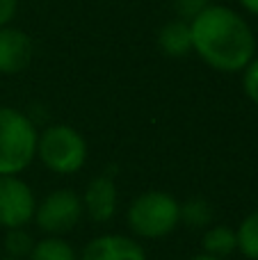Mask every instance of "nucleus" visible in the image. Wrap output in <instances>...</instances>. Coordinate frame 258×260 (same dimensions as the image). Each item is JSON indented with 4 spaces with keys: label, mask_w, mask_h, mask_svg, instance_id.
<instances>
[{
    "label": "nucleus",
    "mask_w": 258,
    "mask_h": 260,
    "mask_svg": "<svg viewBox=\"0 0 258 260\" xmlns=\"http://www.w3.org/2000/svg\"><path fill=\"white\" fill-rule=\"evenodd\" d=\"M190 260H224V258H215V256H208V253H199V256H195Z\"/></svg>",
    "instance_id": "aec40b11"
},
{
    "label": "nucleus",
    "mask_w": 258,
    "mask_h": 260,
    "mask_svg": "<svg viewBox=\"0 0 258 260\" xmlns=\"http://www.w3.org/2000/svg\"><path fill=\"white\" fill-rule=\"evenodd\" d=\"M192 53L222 73H240L258 53L254 27L238 9L208 3L190 18Z\"/></svg>",
    "instance_id": "f257e3e1"
},
{
    "label": "nucleus",
    "mask_w": 258,
    "mask_h": 260,
    "mask_svg": "<svg viewBox=\"0 0 258 260\" xmlns=\"http://www.w3.org/2000/svg\"><path fill=\"white\" fill-rule=\"evenodd\" d=\"M206 5H208V0H176V16L190 21L197 12H201V9L206 7Z\"/></svg>",
    "instance_id": "f3484780"
},
{
    "label": "nucleus",
    "mask_w": 258,
    "mask_h": 260,
    "mask_svg": "<svg viewBox=\"0 0 258 260\" xmlns=\"http://www.w3.org/2000/svg\"><path fill=\"white\" fill-rule=\"evenodd\" d=\"M242 91L254 105H258V53L249 64L242 69Z\"/></svg>",
    "instance_id": "dca6fc26"
},
{
    "label": "nucleus",
    "mask_w": 258,
    "mask_h": 260,
    "mask_svg": "<svg viewBox=\"0 0 258 260\" xmlns=\"http://www.w3.org/2000/svg\"><path fill=\"white\" fill-rule=\"evenodd\" d=\"M181 221L190 224L192 229H204L213 221V206L206 199H190L181 206Z\"/></svg>",
    "instance_id": "4468645a"
},
{
    "label": "nucleus",
    "mask_w": 258,
    "mask_h": 260,
    "mask_svg": "<svg viewBox=\"0 0 258 260\" xmlns=\"http://www.w3.org/2000/svg\"><path fill=\"white\" fill-rule=\"evenodd\" d=\"M238 251L249 260H258V210L247 215L242 224L236 229Z\"/></svg>",
    "instance_id": "ddd939ff"
},
{
    "label": "nucleus",
    "mask_w": 258,
    "mask_h": 260,
    "mask_svg": "<svg viewBox=\"0 0 258 260\" xmlns=\"http://www.w3.org/2000/svg\"><path fill=\"white\" fill-rule=\"evenodd\" d=\"M117 185L110 176H96L87 183L85 197H82V208H85V215L91 221H99L105 224L114 217L117 212Z\"/></svg>",
    "instance_id": "1a4fd4ad"
},
{
    "label": "nucleus",
    "mask_w": 258,
    "mask_h": 260,
    "mask_svg": "<svg viewBox=\"0 0 258 260\" xmlns=\"http://www.w3.org/2000/svg\"><path fill=\"white\" fill-rule=\"evenodd\" d=\"M201 247H204V253H208V256L227 260L233 251H238L236 229H231V226H210L201 238Z\"/></svg>",
    "instance_id": "9b49d317"
},
{
    "label": "nucleus",
    "mask_w": 258,
    "mask_h": 260,
    "mask_svg": "<svg viewBox=\"0 0 258 260\" xmlns=\"http://www.w3.org/2000/svg\"><path fill=\"white\" fill-rule=\"evenodd\" d=\"M37 157L55 174H76L87 162V142L76 128L55 123L37 137Z\"/></svg>",
    "instance_id": "20e7f679"
},
{
    "label": "nucleus",
    "mask_w": 258,
    "mask_h": 260,
    "mask_svg": "<svg viewBox=\"0 0 258 260\" xmlns=\"http://www.w3.org/2000/svg\"><path fill=\"white\" fill-rule=\"evenodd\" d=\"M78 260H146V251L128 235L108 233L87 242Z\"/></svg>",
    "instance_id": "6e6552de"
},
{
    "label": "nucleus",
    "mask_w": 258,
    "mask_h": 260,
    "mask_svg": "<svg viewBox=\"0 0 258 260\" xmlns=\"http://www.w3.org/2000/svg\"><path fill=\"white\" fill-rule=\"evenodd\" d=\"M37 126L25 112L0 105V176H18L37 157Z\"/></svg>",
    "instance_id": "f03ea898"
},
{
    "label": "nucleus",
    "mask_w": 258,
    "mask_h": 260,
    "mask_svg": "<svg viewBox=\"0 0 258 260\" xmlns=\"http://www.w3.org/2000/svg\"><path fill=\"white\" fill-rule=\"evenodd\" d=\"M30 260H78V253L62 235H48V238L35 242Z\"/></svg>",
    "instance_id": "f8f14e48"
},
{
    "label": "nucleus",
    "mask_w": 258,
    "mask_h": 260,
    "mask_svg": "<svg viewBox=\"0 0 258 260\" xmlns=\"http://www.w3.org/2000/svg\"><path fill=\"white\" fill-rule=\"evenodd\" d=\"M82 197H78L73 189H55L37 203L32 221L48 235H64L82 219Z\"/></svg>",
    "instance_id": "39448f33"
},
{
    "label": "nucleus",
    "mask_w": 258,
    "mask_h": 260,
    "mask_svg": "<svg viewBox=\"0 0 258 260\" xmlns=\"http://www.w3.org/2000/svg\"><path fill=\"white\" fill-rule=\"evenodd\" d=\"M0 260H18V258H9V256H5V258H0Z\"/></svg>",
    "instance_id": "412c9836"
},
{
    "label": "nucleus",
    "mask_w": 258,
    "mask_h": 260,
    "mask_svg": "<svg viewBox=\"0 0 258 260\" xmlns=\"http://www.w3.org/2000/svg\"><path fill=\"white\" fill-rule=\"evenodd\" d=\"M158 50L165 57H185L192 53V32H190V21L185 18H172L158 30L155 37Z\"/></svg>",
    "instance_id": "9d476101"
},
{
    "label": "nucleus",
    "mask_w": 258,
    "mask_h": 260,
    "mask_svg": "<svg viewBox=\"0 0 258 260\" xmlns=\"http://www.w3.org/2000/svg\"><path fill=\"white\" fill-rule=\"evenodd\" d=\"M37 199L18 176H0V229L27 226L35 217Z\"/></svg>",
    "instance_id": "423d86ee"
},
{
    "label": "nucleus",
    "mask_w": 258,
    "mask_h": 260,
    "mask_svg": "<svg viewBox=\"0 0 258 260\" xmlns=\"http://www.w3.org/2000/svg\"><path fill=\"white\" fill-rule=\"evenodd\" d=\"M18 3L21 0H0V27L14 23L18 14Z\"/></svg>",
    "instance_id": "a211bd4d"
},
{
    "label": "nucleus",
    "mask_w": 258,
    "mask_h": 260,
    "mask_svg": "<svg viewBox=\"0 0 258 260\" xmlns=\"http://www.w3.org/2000/svg\"><path fill=\"white\" fill-rule=\"evenodd\" d=\"M35 247V240L32 235L25 231V226H18V229H7V235H5V249H7L9 258H27Z\"/></svg>",
    "instance_id": "2eb2a0df"
},
{
    "label": "nucleus",
    "mask_w": 258,
    "mask_h": 260,
    "mask_svg": "<svg viewBox=\"0 0 258 260\" xmlns=\"http://www.w3.org/2000/svg\"><path fill=\"white\" fill-rule=\"evenodd\" d=\"M128 226L135 235L158 240L174 233L181 224V203L167 192L149 189L142 192L128 208Z\"/></svg>",
    "instance_id": "7ed1b4c3"
},
{
    "label": "nucleus",
    "mask_w": 258,
    "mask_h": 260,
    "mask_svg": "<svg viewBox=\"0 0 258 260\" xmlns=\"http://www.w3.org/2000/svg\"><path fill=\"white\" fill-rule=\"evenodd\" d=\"M35 57V41L23 27H0V76H16L25 71Z\"/></svg>",
    "instance_id": "0eeeda50"
},
{
    "label": "nucleus",
    "mask_w": 258,
    "mask_h": 260,
    "mask_svg": "<svg viewBox=\"0 0 258 260\" xmlns=\"http://www.w3.org/2000/svg\"><path fill=\"white\" fill-rule=\"evenodd\" d=\"M238 5H240V7L245 9L247 14H251V16H258V0H238Z\"/></svg>",
    "instance_id": "6ab92c4d"
}]
</instances>
